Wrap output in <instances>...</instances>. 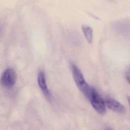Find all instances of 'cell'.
Returning a JSON list of instances; mask_svg holds the SVG:
<instances>
[{"label":"cell","mask_w":130,"mask_h":130,"mask_svg":"<svg viewBox=\"0 0 130 130\" xmlns=\"http://www.w3.org/2000/svg\"><path fill=\"white\" fill-rule=\"evenodd\" d=\"M92 107L100 114H104L106 112V108L104 100L101 97L94 88L92 90L88 99Z\"/></svg>","instance_id":"obj_1"},{"label":"cell","mask_w":130,"mask_h":130,"mask_svg":"<svg viewBox=\"0 0 130 130\" xmlns=\"http://www.w3.org/2000/svg\"><path fill=\"white\" fill-rule=\"evenodd\" d=\"M16 78V74L14 70L11 68H7L2 74L1 85L6 89H11L14 87Z\"/></svg>","instance_id":"obj_2"},{"label":"cell","mask_w":130,"mask_h":130,"mask_svg":"<svg viewBox=\"0 0 130 130\" xmlns=\"http://www.w3.org/2000/svg\"><path fill=\"white\" fill-rule=\"evenodd\" d=\"M38 84L42 90L44 95L48 99V100H50L51 99V93L49 90L46 82V79L45 73L43 71H40L38 74Z\"/></svg>","instance_id":"obj_3"},{"label":"cell","mask_w":130,"mask_h":130,"mask_svg":"<svg viewBox=\"0 0 130 130\" xmlns=\"http://www.w3.org/2000/svg\"><path fill=\"white\" fill-rule=\"evenodd\" d=\"M71 70L75 82L79 89H81L86 83L83 75L80 69L74 64L72 65Z\"/></svg>","instance_id":"obj_4"},{"label":"cell","mask_w":130,"mask_h":130,"mask_svg":"<svg viewBox=\"0 0 130 130\" xmlns=\"http://www.w3.org/2000/svg\"><path fill=\"white\" fill-rule=\"evenodd\" d=\"M104 102L106 106L112 111L121 114L125 113V107L117 100L112 98H107L104 100Z\"/></svg>","instance_id":"obj_5"},{"label":"cell","mask_w":130,"mask_h":130,"mask_svg":"<svg viewBox=\"0 0 130 130\" xmlns=\"http://www.w3.org/2000/svg\"><path fill=\"white\" fill-rule=\"evenodd\" d=\"M82 29L87 42L89 44H91L93 39L92 28L89 25L84 24L82 26Z\"/></svg>","instance_id":"obj_6"},{"label":"cell","mask_w":130,"mask_h":130,"mask_svg":"<svg viewBox=\"0 0 130 130\" xmlns=\"http://www.w3.org/2000/svg\"><path fill=\"white\" fill-rule=\"evenodd\" d=\"M125 78L128 83H129V69H127V70L126 71L125 73Z\"/></svg>","instance_id":"obj_7"}]
</instances>
